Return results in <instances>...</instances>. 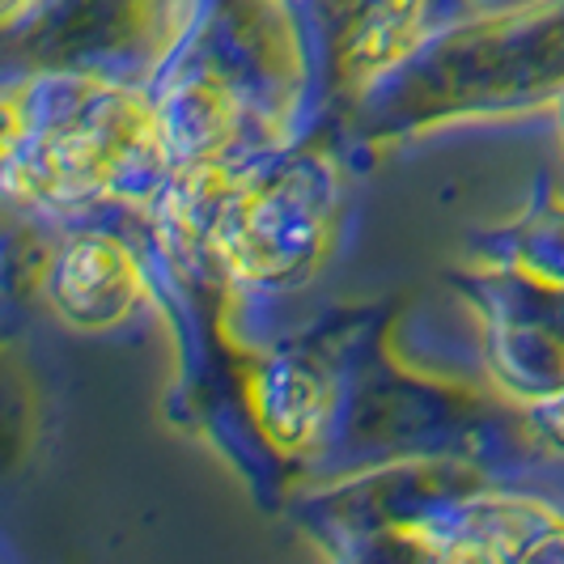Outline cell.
Segmentation results:
<instances>
[]
</instances>
